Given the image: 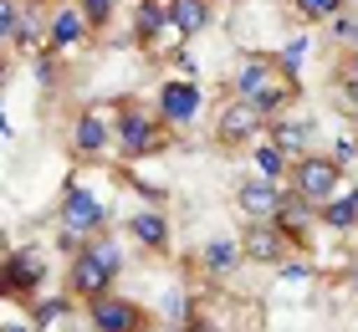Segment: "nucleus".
<instances>
[{"instance_id":"1","label":"nucleus","mask_w":358,"mask_h":332,"mask_svg":"<svg viewBox=\"0 0 358 332\" xmlns=\"http://www.w3.org/2000/svg\"><path fill=\"white\" fill-rule=\"evenodd\" d=\"M231 92L246 97V103H256L266 113V118H276V113H292V103L302 97V77H292L282 62H276V52H241V62L231 66Z\"/></svg>"},{"instance_id":"2","label":"nucleus","mask_w":358,"mask_h":332,"mask_svg":"<svg viewBox=\"0 0 358 332\" xmlns=\"http://www.w3.org/2000/svg\"><path fill=\"white\" fill-rule=\"evenodd\" d=\"M174 143V128L159 118V108H143L134 97L113 103V148L118 159H154Z\"/></svg>"},{"instance_id":"3","label":"nucleus","mask_w":358,"mask_h":332,"mask_svg":"<svg viewBox=\"0 0 358 332\" xmlns=\"http://www.w3.org/2000/svg\"><path fill=\"white\" fill-rule=\"evenodd\" d=\"M57 225L77 230L83 240L113 230V205H108V194H97L87 179H67V189H62V199H57Z\"/></svg>"},{"instance_id":"4","label":"nucleus","mask_w":358,"mask_h":332,"mask_svg":"<svg viewBox=\"0 0 358 332\" xmlns=\"http://www.w3.org/2000/svg\"><path fill=\"white\" fill-rule=\"evenodd\" d=\"M154 108H159V118H164V123H169L174 133H189L194 123L205 118L210 97H205V87H200L194 77H159Z\"/></svg>"},{"instance_id":"5","label":"nucleus","mask_w":358,"mask_h":332,"mask_svg":"<svg viewBox=\"0 0 358 332\" xmlns=\"http://www.w3.org/2000/svg\"><path fill=\"white\" fill-rule=\"evenodd\" d=\"M287 185L297 189L302 199H313V205L322 210L338 189L348 185V169H343V164H338L333 154H317V148H313V154L292 159V179H287Z\"/></svg>"},{"instance_id":"6","label":"nucleus","mask_w":358,"mask_h":332,"mask_svg":"<svg viewBox=\"0 0 358 332\" xmlns=\"http://www.w3.org/2000/svg\"><path fill=\"white\" fill-rule=\"evenodd\" d=\"M134 41L143 52H154V57H174L189 36L174 26L169 0H134Z\"/></svg>"},{"instance_id":"7","label":"nucleus","mask_w":358,"mask_h":332,"mask_svg":"<svg viewBox=\"0 0 358 332\" xmlns=\"http://www.w3.org/2000/svg\"><path fill=\"white\" fill-rule=\"evenodd\" d=\"M46 251L41 245H10L6 251V266H0V281H6V296L10 302H36V296L46 291Z\"/></svg>"},{"instance_id":"8","label":"nucleus","mask_w":358,"mask_h":332,"mask_svg":"<svg viewBox=\"0 0 358 332\" xmlns=\"http://www.w3.org/2000/svg\"><path fill=\"white\" fill-rule=\"evenodd\" d=\"M266 123H271V118H266V113L256 108V103H246V97H236V92H231V97L220 103V113H215V143L236 154V148H246V143L262 138Z\"/></svg>"},{"instance_id":"9","label":"nucleus","mask_w":358,"mask_h":332,"mask_svg":"<svg viewBox=\"0 0 358 332\" xmlns=\"http://www.w3.org/2000/svg\"><path fill=\"white\" fill-rule=\"evenodd\" d=\"M67 143H72V154L83 159V164L113 154V103H92V108L77 113V118H72V133H67Z\"/></svg>"},{"instance_id":"10","label":"nucleus","mask_w":358,"mask_h":332,"mask_svg":"<svg viewBox=\"0 0 358 332\" xmlns=\"http://www.w3.org/2000/svg\"><path fill=\"white\" fill-rule=\"evenodd\" d=\"M83 307H87V327L92 332H149V312H143L134 296H123V291L92 296Z\"/></svg>"},{"instance_id":"11","label":"nucleus","mask_w":358,"mask_h":332,"mask_svg":"<svg viewBox=\"0 0 358 332\" xmlns=\"http://www.w3.org/2000/svg\"><path fill=\"white\" fill-rule=\"evenodd\" d=\"M241 245H246L251 266H282V261H292V251H302L276 220H251L246 236H241Z\"/></svg>"},{"instance_id":"12","label":"nucleus","mask_w":358,"mask_h":332,"mask_svg":"<svg viewBox=\"0 0 358 332\" xmlns=\"http://www.w3.org/2000/svg\"><path fill=\"white\" fill-rule=\"evenodd\" d=\"M67 291L77 296V302L108 296V291H118V271H113V266H103L92 251H77V256L67 261Z\"/></svg>"},{"instance_id":"13","label":"nucleus","mask_w":358,"mask_h":332,"mask_svg":"<svg viewBox=\"0 0 358 332\" xmlns=\"http://www.w3.org/2000/svg\"><path fill=\"white\" fill-rule=\"evenodd\" d=\"M92 36H97V31H92V21L83 15V6H77V0H62V6L52 10V26H46V52L67 57L83 41H92Z\"/></svg>"},{"instance_id":"14","label":"nucleus","mask_w":358,"mask_h":332,"mask_svg":"<svg viewBox=\"0 0 358 332\" xmlns=\"http://www.w3.org/2000/svg\"><path fill=\"white\" fill-rule=\"evenodd\" d=\"M282 199H287V185L262 179V174H246V179L236 185V210L246 215V220H276Z\"/></svg>"},{"instance_id":"15","label":"nucleus","mask_w":358,"mask_h":332,"mask_svg":"<svg viewBox=\"0 0 358 332\" xmlns=\"http://www.w3.org/2000/svg\"><path fill=\"white\" fill-rule=\"evenodd\" d=\"M123 230H128V240H134L138 251H149V256H164V251H169V240H174L169 215L159 210V205H149V210H134Z\"/></svg>"},{"instance_id":"16","label":"nucleus","mask_w":358,"mask_h":332,"mask_svg":"<svg viewBox=\"0 0 358 332\" xmlns=\"http://www.w3.org/2000/svg\"><path fill=\"white\" fill-rule=\"evenodd\" d=\"M246 261H251V256H246V245H241L236 236H210V240L200 245V271H205L210 281H231Z\"/></svg>"},{"instance_id":"17","label":"nucleus","mask_w":358,"mask_h":332,"mask_svg":"<svg viewBox=\"0 0 358 332\" xmlns=\"http://www.w3.org/2000/svg\"><path fill=\"white\" fill-rule=\"evenodd\" d=\"M266 138L282 143L292 159H302V154H313V143H317V123L302 118V113H276V118L266 123Z\"/></svg>"},{"instance_id":"18","label":"nucleus","mask_w":358,"mask_h":332,"mask_svg":"<svg viewBox=\"0 0 358 332\" xmlns=\"http://www.w3.org/2000/svg\"><path fill=\"white\" fill-rule=\"evenodd\" d=\"M276 225H282L287 236L307 251V240H313V225H317V205H313V199H302L297 189L287 185V199H282V210H276Z\"/></svg>"},{"instance_id":"19","label":"nucleus","mask_w":358,"mask_h":332,"mask_svg":"<svg viewBox=\"0 0 358 332\" xmlns=\"http://www.w3.org/2000/svg\"><path fill=\"white\" fill-rule=\"evenodd\" d=\"M317 225L333 230V236H353L358 230V179H348V185L317 210Z\"/></svg>"},{"instance_id":"20","label":"nucleus","mask_w":358,"mask_h":332,"mask_svg":"<svg viewBox=\"0 0 358 332\" xmlns=\"http://www.w3.org/2000/svg\"><path fill=\"white\" fill-rule=\"evenodd\" d=\"M251 164H256V174H262V179H276V185H287V179H292V154L282 143H271L266 133L251 143Z\"/></svg>"},{"instance_id":"21","label":"nucleus","mask_w":358,"mask_h":332,"mask_svg":"<svg viewBox=\"0 0 358 332\" xmlns=\"http://www.w3.org/2000/svg\"><path fill=\"white\" fill-rule=\"evenodd\" d=\"M174 10V26L185 31V36H200V31L215 21V0H169Z\"/></svg>"},{"instance_id":"22","label":"nucleus","mask_w":358,"mask_h":332,"mask_svg":"<svg viewBox=\"0 0 358 332\" xmlns=\"http://www.w3.org/2000/svg\"><path fill=\"white\" fill-rule=\"evenodd\" d=\"M72 307H77V296L72 291H62V296H36V302H31V317H36V327L46 332V327H57V322H67L72 317Z\"/></svg>"},{"instance_id":"23","label":"nucleus","mask_w":358,"mask_h":332,"mask_svg":"<svg viewBox=\"0 0 358 332\" xmlns=\"http://www.w3.org/2000/svg\"><path fill=\"white\" fill-rule=\"evenodd\" d=\"M307 52H313V36H307V31H297V36H282V41H276V62H282L292 77H302Z\"/></svg>"},{"instance_id":"24","label":"nucleus","mask_w":358,"mask_h":332,"mask_svg":"<svg viewBox=\"0 0 358 332\" xmlns=\"http://www.w3.org/2000/svg\"><path fill=\"white\" fill-rule=\"evenodd\" d=\"M348 10V0H292V15L307 26H317V21H333V15H343Z\"/></svg>"},{"instance_id":"25","label":"nucleus","mask_w":358,"mask_h":332,"mask_svg":"<svg viewBox=\"0 0 358 332\" xmlns=\"http://www.w3.org/2000/svg\"><path fill=\"white\" fill-rule=\"evenodd\" d=\"M77 6H83V15L92 21V31H108L118 21V0H77Z\"/></svg>"},{"instance_id":"26","label":"nucleus","mask_w":358,"mask_h":332,"mask_svg":"<svg viewBox=\"0 0 358 332\" xmlns=\"http://www.w3.org/2000/svg\"><path fill=\"white\" fill-rule=\"evenodd\" d=\"M179 332H225V322H215V317L205 312V302L194 296L189 312H185V322H179Z\"/></svg>"},{"instance_id":"27","label":"nucleus","mask_w":358,"mask_h":332,"mask_svg":"<svg viewBox=\"0 0 358 332\" xmlns=\"http://www.w3.org/2000/svg\"><path fill=\"white\" fill-rule=\"evenodd\" d=\"M0 332H41V327H36V317H31L26 302H10L6 296V322H0Z\"/></svg>"},{"instance_id":"28","label":"nucleus","mask_w":358,"mask_h":332,"mask_svg":"<svg viewBox=\"0 0 358 332\" xmlns=\"http://www.w3.org/2000/svg\"><path fill=\"white\" fill-rule=\"evenodd\" d=\"M333 36L353 52V46H358V15H348V10H343V15H333Z\"/></svg>"},{"instance_id":"29","label":"nucleus","mask_w":358,"mask_h":332,"mask_svg":"<svg viewBox=\"0 0 358 332\" xmlns=\"http://www.w3.org/2000/svg\"><path fill=\"white\" fill-rule=\"evenodd\" d=\"M333 159H338V164H343V169H348V174L358 169V138H353V133H343V138H338V143H333Z\"/></svg>"},{"instance_id":"30","label":"nucleus","mask_w":358,"mask_h":332,"mask_svg":"<svg viewBox=\"0 0 358 332\" xmlns=\"http://www.w3.org/2000/svg\"><path fill=\"white\" fill-rule=\"evenodd\" d=\"M276 271H282V281H313V266L307 261H282Z\"/></svg>"},{"instance_id":"31","label":"nucleus","mask_w":358,"mask_h":332,"mask_svg":"<svg viewBox=\"0 0 358 332\" xmlns=\"http://www.w3.org/2000/svg\"><path fill=\"white\" fill-rule=\"evenodd\" d=\"M338 103H343L348 118L358 123V82H338Z\"/></svg>"},{"instance_id":"32","label":"nucleus","mask_w":358,"mask_h":332,"mask_svg":"<svg viewBox=\"0 0 358 332\" xmlns=\"http://www.w3.org/2000/svg\"><path fill=\"white\" fill-rule=\"evenodd\" d=\"M338 82H358V46L343 57V66H338Z\"/></svg>"},{"instance_id":"33","label":"nucleus","mask_w":358,"mask_h":332,"mask_svg":"<svg viewBox=\"0 0 358 332\" xmlns=\"http://www.w3.org/2000/svg\"><path fill=\"white\" fill-rule=\"evenodd\" d=\"M215 6H231V10H241V6H246V0H215Z\"/></svg>"},{"instance_id":"34","label":"nucleus","mask_w":358,"mask_h":332,"mask_svg":"<svg viewBox=\"0 0 358 332\" xmlns=\"http://www.w3.org/2000/svg\"><path fill=\"white\" fill-rule=\"evenodd\" d=\"M353 287H358V266H353Z\"/></svg>"},{"instance_id":"35","label":"nucleus","mask_w":358,"mask_h":332,"mask_svg":"<svg viewBox=\"0 0 358 332\" xmlns=\"http://www.w3.org/2000/svg\"><path fill=\"white\" fill-rule=\"evenodd\" d=\"M348 6H358V0H348Z\"/></svg>"}]
</instances>
